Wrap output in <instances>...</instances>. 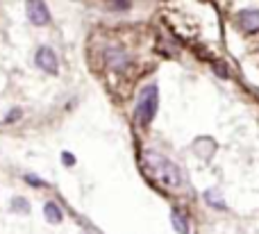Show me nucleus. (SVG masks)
<instances>
[{
	"instance_id": "obj_1",
	"label": "nucleus",
	"mask_w": 259,
	"mask_h": 234,
	"mask_svg": "<svg viewBox=\"0 0 259 234\" xmlns=\"http://www.w3.org/2000/svg\"><path fill=\"white\" fill-rule=\"evenodd\" d=\"M141 166L146 171V175L150 177L155 184H159L161 189H180L182 186V173L180 168L170 162L168 157H164L161 153H155V150H146L141 157Z\"/></svg>"
},
{
	"instance_id": "obj_2",
	"label": "nucleus",
	"mask_w": 259,
	"mask_h": 234,
	"mask_svg": "<svg viewBox=\"0 0 259 234\" xmlns=\"http://www.w3.org/2000/svg\"><path fill=\"white\" fill-rule=\"evenodd\" d=\"M157 105H159V93H157L155 84H148L146 89L139 96V105H137V116L141 123H150L157 114Z\"/></svg>"
},
{
	"instance_id": "obj_3",
	"label": "nucleus",
	"mask_w": 259,
	"mask_h": 234,
	"mask_svg": "<svg viewBox=\"0 0 259 234\" xmlns=\"http://www.w3.org/2000/svg\"><path fill=\"white\" fill-rule=\"evenodd\" d=\"M27 16L34 25H46L50 21V14L41 0H27Z\"/></svg>"
},
{
	"instance_id": "obj_4",
	"label": "nucleus",
	"mask_w": 259,
	"mask_h": 234,
	"mask_svg": "<svg viewBox=\"0 0 259 234\" xmlns=\"http://www.w3.org/2000/svg\"><path fill=\"white\" fill-rule=\"evenodd\" d=\"M36 64H39V68H44L46 73H57V57H55V53L50 48H39V53H36Z\"/></svg>"
},
{
	"instance_id": "obj_5",
	"label": "nucleus",
	"mask_w": 259,
	"mask_h": 234,
	"mask_svg": "<svg viewBox=\"0 0 259 234\" xmlns=\"http://www.w3.org/2000/svg\"><path fill=\"white\" fill-rule=\"evenodd\" d=\"M239 23L246 32H257L259 30V12L257 9H243L239 14Z\"/></svg>"
},
{
	"instance_id": "obj_6",
	"label": "nucleus",
	"mask_w": 259,
	"mask_h": 234,
	"mask_svg": "<svg viewBox=\"0 0 259 234\" xmlns=\"http://www.w3.org/2000/svg\"><path fill=\"white\" fill-rule=\"evenodd\" d=\"M127 62H130V57L123 50H118V48L107 50V64L112 68H123V66H127Z\"/></svg>"
},
{
	"instance_id": "obj_7",
	"label": "nucleus",
	"mask_w": 259,
	"mask_h": 234,
	"mask_svg": "<svg viewBox=\"0 0 259 234\" xmlns=\"http://www.w3.org/2000/svg\"><path fill=\"white\" fill-rule=\"evenodd\" d=\"M44 214H46V218H48L50 223H62V212H59V207H57L55 203H48V205H46Z\"/></svg>"
},
{
	"instance_id": "obj_8",
	"label": "nucleus",
	"mask_w": 259,
	"mask_h": 234,
	"mask_svg": "<svg viewBox=\"0 0 259 234\" xmlns=\"http://www.w3.org/2000/svg\"><path fill=\"white\" fill-rule=\"evenodd\" d=\"M173 225H175V230H178L180 234H189V223L180 212H173Z\"/></svg>"
},
{
	"instance_id": "obj_9",
	"label": "nucleus",
	"mask_w": 259,
	"mask_h": 234,
	"mask_svg": "<svg viewBox=\"0 0 259 234\" xmlns=\"http://www.w3.org/2000/svg\"><path fill=\"white\" fill-rule=\"evenodd\" d=\"M12 207H16V212H27V203L23 198H14L12 200Z\"/></svg>"
},
{
	"instance_id": "obj_10",
	"label": "nucleus",
	"mask_w": 259,
	"mask_h": 234,
	"mask_svg": "<svg viewBox=\"0 0 259 234\" xmlns=\"http://www.w3.org/2000/svg\"><path fill=\"white\" fill-rule=\"evenodd\" d=\"M207 203L216 205V207H221V209H223V207H225V205H223V200H219V198H216V196H214V194H211V191H209V194H207Z\"/></svg>"
},
{
	"instance_id": "obj_11",
	"label": "nucleus",
	"mask_w": 259,
	"mask_h": 234,
	"mask_svg": "<svg viewBox=\"0 0 259 234\" xmlns=\"http://www.w3.org/2000/svg\"><path fill=\"white\" fill-rule=\"evenodd\" d=\"M62 162L66 164V166H73V164H75V157H73L71 153H64V155H62Z\"/></svg>"
},
{
	"instance_id": "obj_12",
	"label": "nucleus",
	"mask_w": 259,
	"mask_h": 234,
	"mask_svg": "<svg viewBox=\"0 0 259 234\" xmlns=\"http://www.w3.org/2000/svg\"><path fill=\"white\" fill-rule=\"evenodd\" d=\"M130 0H114V9H127Z\"/></svg>"
},
{
	"instance_id": "obj_13",
	"label": "nucleus",
	"mask_w": 259,
	"mask_h": 234,
	"mask_svg": "<svg viewBox=\"0 0 259 234\" xmlns=\"http://www.w3.org/2000/svg\"><path fill=\"white\" fill-rule=\"evenodd\" d=\"M25 182H30V184H34V186H44V182H41L39 177H32V175H27Z\"/></svg>"
}]
</instances>
